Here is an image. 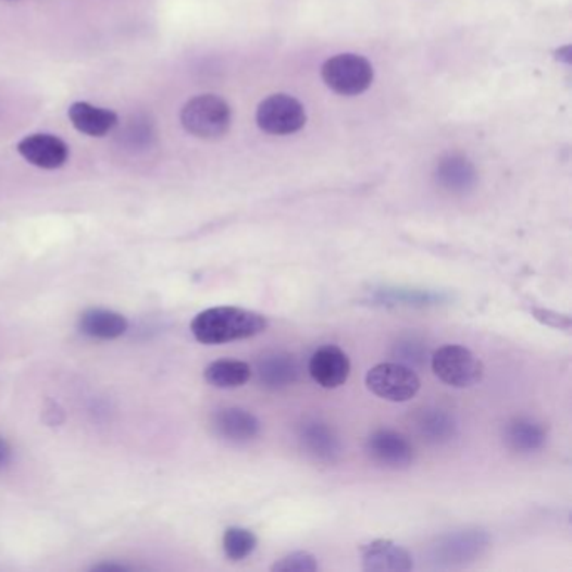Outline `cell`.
Masks as SVG:
<instances>
[{
	"label": "cell",
	"instance_id": "23",
	"mask_svg": "<svg viewBox=\"0 0 572 572\" xmlns=\"http://www.w3.org/2000/svg\"><path fill=\"white\" fill-rule=\"evenodd\" d=\"M393 357L397 358L398 363L405 364V366H422L425 363L426 348L420 339H401L395 345Z\"/></svg>",
	"mask_w": 572,
	"mask_h": 572
},
{
	"label": "cell",
	"instance_id": "12",
	"mask_svg": "<svg viewBox=\"0 0 572 572\" xmlns=\"http://www.w3.org/2000/svg\"><path fill=\"white\" fill-rule=\"evenodd\" d=\"M308 371L321 388L336 389L348 382L351 363L339 346L326 345L314 351L309 360Z\"/></svg>",
	"mask_w": 572,
	"mask_h": 572
},
{
	"label": "cell",
	"instance_id": "19",
	"mask_svg": "<svg viewBox=\"0 0 572 572\" xmlns=\"http://www.w3.org/2000/svg\"><path fill=\"white\" fill-rule=\"evenodd\" d=\"M435 176H437L438 185L451 194H465L472 190L477 182L475 166L460 154H448L440 160Z\"/></svg>",
	"mask_w": 572,
	"mask_h": 572
},
{
	"label": "cell",
	"instance_id": "1",
	"mask_svg": "<svg viewBox=\"0 0 572 572\" xmlns=\"http://www.w3.org/2000/svg\"><path fill=\"white\" fill-rule=\"evenodd\" d=\"M268 326V318L259 312L234 306H219L195 315L190 329L197 341L215 346L253 338L264 333Z\"/></svg>",
	"mask_w": 572,
	"mask_h": 572
},
{
	"label": "cell",
	"instance_id": "18",
	"mask_svg": "<svg viewBox=\"0 0 572 572\" xmlns=\"http://www.w3.org/2000/svg\"><path fill=\"white\" fill-rule=\"evenodd\" d=\"M420 437L432 445L450 444L459 435V423L448 411L440 408H426L415 420Z\"/></svg>",
	"mask_w": 572,
	"mask_h": 572
},
{
	"label": "cell",
	"instance_id": "22",
	"mask_svg": "<svg viewBox=\"0 0 572 572\" xmlns=\"http://www.w3.org/2000/svg\"><path fill=\"white\" fill-rule=\"evenodd\" d=\"M320 569L318 559L308 550H296L290 555L284 556L279 561L272 564V572H315Z\"/></svg>",
	"mask_w": 572,
	"mask_h": 572
},
{
	"label": "cell",
	"instance_id": "13",
	"mask_svg": "<svg viewBox=\"0 0 572 572\" xmlns=\"http://www.w3.org/2000/svg\"><path fill=\"white\" fill-rule=\"evenodd\" d=\"M301 361L289 352H274L261 358L256 368L258 383L269 391L289 388L301 378Z\"/></svg>",
	"mask_w": 572,
	"mask_h": 572
},
{
	"label": "cell",
	"instance_id": "6",
	"mask_svg": "<svg viewBox=\"0 0 572 572\" xmlns=\"http://www.w3.org/2000/svg\"><path fill=\"white\" fill-rule=\"evenodd\" d=\"M321 73L324 83L343 96L361 95L373 83V66L370 61L351 52L327 59Z\"/></svg>",
	"mask_w": 572,
	"mask_h": 572
},
{
	"label": "cell",
	"instance_id": "10",
	"mask_svg": "<svg viewBox=\"0 0 572 572\" xmlns=\"http://www.w3.org/2000/svg\"><path fill=\"white\" fill-rule=\"evenodd\" d=\"M21 157L33 166L41 170H58L70 160V147L66 141L51 133H33L24 136L17 144Z\"/></svg>",
	"mask_w": 572,
	"mask_h": 572
},
{
	"label": "cell",
	"instance_id": "15",
	"mask_svg": "<svg viewBox=\"0 0 572 572\" xmlns=\"http://www.w3.org/2000/svg\"><path fill=\"white\" fill-rule=\"evenodd\" d=\"M71 123L83 135L101 138L117 126V114L108 108L95 107L86 101H76L67 110Z\"/></svg>",
	"mask_w": 572,
	"mask_h": 572
},
{
	"label": "cell",
	"instance_id": "2",
	"mask_svg": "<svg viewBox=\"0 0 572 572\" xmlns=\"http://www.w3.org/2000/svg\"><path fill=\"white\" fill-rule=\"evenodd\" d=\"M181 122L182 126L197 138H221L231 128V107L221 96H195L182 108Z\"/></svg>",
	"mask_w": 572,
	"mask_h": 572
},
{
	"label": "cell",
	"instance_id": "17",
	"mask_svg": "<svg viewBox=\"0 0 572 572\" xmlns=\"http://www.w3.org/2000/svg\"><path fill=\"white\" fill-rule=\"evenodd\" d=\"M503 440L507 447L521 456H531L543 450L547 442V432L543 423L527 416H519L507 423L503 428Z\"/></svg>",
	"mask_w": 572,
	"mask_h": 572
},
{
	"label": "cell",
	"instance_id": "8",
	"mask_svg": "<svg viewBox=\"0 0 572 572\" xmlns=\"http://www.w3.org/2000/svg\"><path fill=\"white\" fill-rule=\"evenodd\" d=\"M366 453L376 465L389 470H405L415 460V450L407 437L395 430L380 428L366 440Z\"/></svg>",
	"mask_w": 572,
	"mask_h": 572
},
{
	"label": "cell",
	"instance_id": "20",
	"mask_svg": "<svg viewBox=\"0 0 572 572\" xmlns=\"http://www.w3.org/2000/svg\"><path fill=\"white\" fill-rule=\"evenodd\" d=\"M252 366L246 361L219 360L206 368L203 378L215 388L232 389L247 385L252 378Z\"/></svg>",
	"mask_w": 572,
	"mask_h": 572
},
{
	"label": "cell",
	"instance_id": "3",
	"mask_svg": "<svg viewBox=\"0 0 572 572\" xmlns=\"http://www.w3.org/2000/svg\"><path fill=\"white\" fill-rule=\"evenodd\" d=\"M490 546V537L481 529L448 532L430 547V559L440 569L463 568L477 561Z\"/></svg>",
	"mask_w": 572,
	"mask_h": 572
},
{
	"label": "cell",
	"instance_id": "5",
	"mask_svg": "<svg viewBox=\"0 0 572 572\" xmlns=\"http://www.w3.org/2000/svg\"><path fill=\"white\" fill-rule=\"evenodd\" d=\"M366 386L373 395L391 403H405L419 395V374L401 363H382L366 374Z\"/></svg>",
	"mask_w": 572,
	"mask_h": 572
},
{
	"label": "cell",
	"instance_id": "7",
	"mask_svg": "<svg viewBox=\"0 0 572 572\" xmlns=\"http://www.w3.org/2000/svg\"><path fill=\"white\" fill-rule=\"evenodd\" d=\"M258 125L269 135H293L306 125V110L289 95H272L258 108Z\"/></svg>",
	"mask_w": 572,
	"mask_h": 572
},
{
	"label": "cell",
	"instance_id": "26",
	"mask_svg": "<svg viewBox=\"0 0 572 572\" xmlns=\"http://www.w3.org/2000/svg\"><path fill=\"white\" fill-rule=\"evenodd\" d=\"M558 58L561 59V61H564V63H571V46H565L564 49H559Z\"/></svg>",
	"mask_w": 572,
	"mask_h": 572
},
{
	"label": "cell",
	"instance_id": "16",
	"mask_svg": "<svg viewBox=\"0 0 572 572\" xmlns=\"http://www.w3.org/2000/svg\"><path fill=\"white\" fill-rule=\"evenodd\" d=\"M77 327L85 336L101 341L122 338L128 331L129 323L125 315L108 309H88L77 320Z\"/></svg>",
	"mask_w": 572,
	"mask_h": 572
},
{
	"label": "cell",
	"instance_id": "14",
	"mask_svg": "<svg viewBox=\"0 0 572 572\" xmlns=\"http://www.w3.org/2000/svg\"><path fill=\"white\" fill-rule=\"evenodd\" d=\"M364 571L407 572L413 569V558L405 547L391 540L378 539L361 546Z\"/></svg>",
	"mask_w": 572,
	"mask_h": 572
},
{
	"label": "cell",
	"instance_id": "25",
	"mask_svg": "<svg viewBox=\"0 0 572 572\" xmlns=\"http://www.w3.org/2000/svg\"><path fill=\"white\" fill-rule=\"evenodd\" d=\"M92 571L123 572V571H128V568L122 564H100V565H95V568H92Z\"/></svg>",
	"mask_w": 572,
	"mask_h": 572
},
{
	"label": "cell",
	"instance_id": "11",
	"mask_svg": "<svg viewBox=\"0 0 572 572\" xmlns=\"http://www.w3.org/2000/svg\"><path fill=\"white\" fill-rule=\"evenodd\" d=\"M212 430L216 437L228 444H250L261 435L258 416L239 407L222 408L212 415Z\"/></svg>",
	"mask_w": 572,
	"mask_h": 572
},
{
	"label": "cell",
	"instance_id": "21",
	"mask_svg": "<svg viewBox=\"0 0 572 572\" xmlns=\"http://www.w3.org/2000/svg\"><path fill=\"white\" fill-rule=\"evenodd\" d=\"M258 537L252 531L246 527H228L224 534V546L225 556L231 561H244L253 555V550L258 549Z\"/></svg>",
	"mask_w": 572,
	"mask_h": 572
},
{
	"label": "cell",
	"instance_id": "24",
	"mask_svg": "<svg viewBox=\"0 0 572 572\" xmlns=\"http://www.w3.org/2000/svg\"><path fill=\"white\" fill-rule=\"evenodd\" d=\"M12 460V448L4 437H0V470L8 469Z\"/></svg>",
	"mask_w": 572,
	"mask_h": 572
},
{
	"label": "cell",
	"instance_id": "4",
	"mask_svg": "<svg viewBox=\"0 0 572 572\" xmlns=\"http://www.w3.org/2000/svg\"><path fill=\"white\" fill-rule=\"evenodd\" d=\"M432 370L451 388H472L484 378V363L460 345H447L433 352Z\"/></svg>",
	"mask_w": 572,
	"mask_h": 572
},
{
	"label": "cell",
	"instance_id": "9",
	"mask_svg": "<svg viewBox=\"0 0 572 572\" xmlns=\"http://www.w3.org/2000/svg\"><path fill=\"white\" fill-rule=\"evenodd\" d=\"M298 440L306 456L315 462L331 465L341 459L343 445L338 433L323 420H304L298 428Z\"/></svg>",
	"mask_w": 572,
	"mask_h": 572
}]
</instances>
